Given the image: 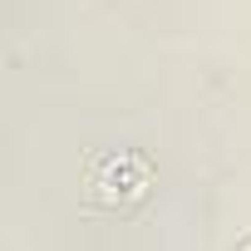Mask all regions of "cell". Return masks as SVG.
Listing matches in <instances>:
<instances>
[{
  "label": "cell",
  "mask_w": 251,
  "mask_h": 251,
  "mask_svg": "<svg viewBox=\"0 0 251 251\" xmlns=\"http://www.w3.org/2000/svg\"><path fill=\"white\" fill-rule=\"evenodd\" d=\"M89 197L103 202V207H133L148 197V168L138 158H108L94 177H89Z\"/></svg>",
  "instance_id": "obj_1"
}]
</instances>
